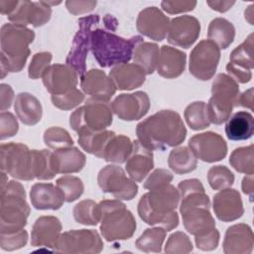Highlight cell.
I'll return each mask as SVG.
<instances>
[{"label":"cell","instance_id":"33","mask_svg":"<svg viewBox=\"0 0 254 254\" xmlns=\"http://www.w3.org/2000/svg\"><path fill=\"white\" fill-rule=\"evenodd\" d=\"M253 132L254 118L253 115L247 111H238L226 121L225 134L229 140H248L252 137Z\"/></svg>","mask_w":254,"mask_h":254},{"label":"cell","instance_id":"48","mask_svg":"<svg viewBox=\"0 0 254 254\" xmlns=\"http://www.w3.org/2000/svg\"><path fill=\"white\" fill-rule=\"evenodd\" d=\"M53 104L62 110H70L79 105L84 100V93L77 88L67 91L64 94L52 95Z\"/></svg>","mask_w":254,"mask_h":254},{"label":"cell","instance_id":"15","mask_svg":"<svg viewBox=\"0 0 254 254\" xmlns=\"http://www.w3.org/2000/svg\"><path fill=\"white\" fill-rule=\"evenodd\" d=\"M253 45V34H250L230 54L226 70L236 82L247 83L252 78Z\"/></svg>","mask_w":254,"mask_h":254},{"label":"cell","instance_id":"22","mask_svg":"<svg viewBox=\"0 0 254 254\" xmlns=\"http://www.w3.org/2000/svg\"><path fill=\"white\" fill-rule=\"evenodd\" d=\"M212 207L215 216L224 222L234 221L244 213L240 193L229 188L221 190L213 196Z\"/></svg>","mask_w":254,"mask_h":254},{"label":"cell","instance_id":"13","mask_svg":"<svg viewBox=\"0 0 254 254\" xmlns=\"http://www.w3.org/2000/svg\"><path fill=\"white\" fill-rule=\"evenodd\" d=\"M220 60V49L209 40L200 41L190 56V72L199 80L210 79Z\"/></svg>","mask_w":254,"mask_h":254},{"label":"cell","instance_id":"46","mask_svg":"<svg viewBox=\"0 0 254 254\" xmlns=\"http://www.w3.org/2000/svg\"><path fill=\"white\" fill-rule=\"evenodd\" d=\"M96 204L92 199H84L76 203L72 210L74 220L83 225H96L99 222L95 214Z\"/></svg>","mask_w":254,"mask_h":254},{"label":"cell","instance_id":"30","mask_svg":"<svg viewBox=\"0 0 254 254\" xmlns=\"http://www.w3.org/2000/svg\"><path fill=\"white\" fill-rule=\"evenodd\" d=\"M180 193V211L193 206H210V200L205 193L204 188L199 180L189 179L180 182L178 186Z\"/></svg>","mask_w":254,"mask_h":254},{"label":"cell","instance_id":"62","mask_svg":"<svg viewBox=\"0 0 254 254\" xmlns=\"http://www.w3.org/2000/svg\"><path fill=\"white\" fill-rule=\"evenodd\" d=\"M253 7L254 5L251 4L246 10H245V19L248 21L250 25H253Z\"/></svg>","mask_w":254,"mask_h":254},{"label":"cell","instance_id":"41","mask_svg":"<svg viewBox=\"0 0 254 254\" xmlns=\"http://www.w3.org/2000/svg\"><path fill=\"white\" fill-rule=\"evenodd\" d=\"M184 116L192 130H202L210 125L207 106L203 101H194L189 104L185 109Z\"/></svg>","mask_w":254,"mask_h":254},{"label":"cell","instance_id":"21","mask_svg":"<svg viewBox=\"0 0 254 254\" xmlns=\"http://www.w3.org/2000/svg\"><path fill=\"white\" fill-rule=\"evenodd\" d=\"M80 86L83 92L90 98L108 102L116 92V86L112 79L104 71L91 68L80 77Z\"/></svg>","mask_w":254,"mask_h":254},{"label":"cell","instance_id":"7","mask_svg":"<svg viewBox=\"0 0 254 254\" xmlns=\"http://www.w3.org/2000/svg\"><path fill=\"white\" fill-rule=\"evenodd\" d=\"M211 94L206 104L208 118L210 123L219 125L227 121L233 107L237 106L240 95L238 82L228 74L219 73L211 84Z\"/></svg>","mask_w":254,"mask_h":254},{"label":"cell","instance_id":"9","mask_svg":"<svg viewBox=\"0 0 254 254\" xmlns=\"http://www.w3.org/2000/svg\"><path fill=\"white\" fill-rule=\"evenodd\" d=\"M1 171L11 177L32 181L35 179L32 166V150L23 143L10 142L2 144L0 147Z\"/></svg>","mask_w":254,"mask_h":254},{"label":"cell","instance_id":"25","mask_svg":"<svg viewBox=\"0 0 254 254\" xmlns=\"http://www.w3.org/2000/svg\"><path fill=\"white\" fill-rule=\"evenodd\" d=\"M154 167L152 150L143 146L138 140L133 141V149L125 162L129 177L135 182H142Z\"/></svg>","mask_w":254,"mask_h":254},{"label":"cell","instance_id":"32","mask_svg":"<svg viewBox=\"0 0 254 254\" xmlns=\"http://www.w3.org/2000/svg\"><path fill=\"white\" fill-rule=\"evenodd\" d=\"M14 109L20 121L26 125H35L42 119V104L36 96L29 92H21L16 96Z\"/></svg>","mask_w":254,"mask_h":254},{"label":"cell","instance_id":"2","mask_svg":"<svg viewBox=\"0 0 254 254\" xmlns=\"http://www.w3.org/2000/svg\"><path fill=\"white\" fill-rule=\"evenodd\" d=\"M179 201V190L169 184L143 194L138 202V214L147 224L159 225L171 231L179 225L176 212Z\"/></svg>","mask_w":254,"mask_h":254},{"label":"cell","instance_id":"39","mask_svg":"<svg viewBox=\"0 0 254 254\" xmlns=\"http://www.w3.org/2000/svg\"><path fill=\"white\" fill-rule=\"evenodd\" d=\"M32 166L35 179L52 180L58 175L54 166L53 152L49 150H32Z\"/></svg>","mask_w":254,"mask_h":254},{"label":"cell","instance_id":"29","mask_svg":"<svg viewBox=\"0 0 254 254\" xmlns=\"http://www.w3.org/2000/svg\"><path fill=\"white\" fill-rule=\"evenodd\" d=\"M180 212L186 230L194 236L204 234L215 228V220L209 211V207L193 206Z\"/></svg>","mask_w":254,"mask_h":254},{"label":"cell","instance_id":"40","mask_svg":"<svg viewBox=\"0 0 254 254\" xmlns=\"http://www.w3.org/2000/svg\"><path fill=\"white\" fill-rule=\"evenodd\" d=\"M167 230L163 227H154L146 229L136 240V247L145 253H159L162 251V245L166 238Z\"/></svg>","mask_w":254,"mask_h":254},{"label":"cell","instance_id":"16","mask_svg":"<svg viewBox=\"0 0 254 254\" xmlns=\"http://www.w3.org/2000/svg\"><path fill=\"white\" fill-rule=\"evenodd\" d=\"M112 111L122 120L134 121L145 116L150 109V99L146 92L122 93L111 102Z\"/></svg>","mask_w":254,"mask_h":254},{"label":"cell","instance_id":"58","mask_svg":"<svg viewBox=\"0 0 254 254\" xmlns=\"http://www.w3.org/2000/svg\"><path fill=\"white\" fill-rule=\"evenodd\" d=\"M238 105L249 108L250 110H253V88L252 87L239 95L237 106Z\"/></svg>","mask_w":254,"mask_h":254},{"label":"cell","instance_id":"37","mask_svg":"<svg viewBox=\"0 0 254 254\" xmlns=\"http://www.w3.org/2000/svg\"><path fill=\"white\" fill-rule=\"evenodd\" d=\"M114 135L115 132L105 129L98 132H86L78 134L77 140L79 146L85 152L100 158L107 143Z\"/></svg>","mask_w":254,"mask_h":254},{"label":"cell","instance_id":"38","mask_svg":"<svg viewBox=\"0 0 254 254\" xmlns=\"http://www.w3.org/2000/svg\"><path fill=\"white\" fill-rule=\"evenodd\" d=\"M168 164L176 174L184 175L195 170L197 159L189 147L181 146L171 151Z\"/></svg>","mask_w":254,"mask_h":254},{"label":"cell","instance_id":"14","mask_svg":"<svg viewBox=\"0 0 254 254\" xmlns=\"http://www.w3.org/2000/svg\"><path fill=\"white\" fill-rule=\"evenodd\" d=\"M189 148L195 156L206 163L222 160L227 154V144L221 135L215 132H203L189 140Z\"/></svg>","mask_w":254,"mask_h":254},{"label":"cell","instance_id":"36","mask_svg":"<svg viewBox=\"0 0 254 254\" xmlns=\"http://www.w3.org/2000/svg\"><path fill=\"white\" fill-rule=\"evenodd\" d=\"M160 49L157 44L151 42H142L134 50V64L140 65L146 74H152L158 64Z\"/></svg>","mask_w":254,"mask_h":254},{"label":"cell","instance_id":"54","mask_svg":"<svg viewBox=\"0 0 254 254\" xmlns=\"http://www.w3.org/2000/svg\"><path fill=\"white\" fill-rule=\"evenodd\" d=\"M161 6L163 10L169 14H180L184 12L192 11L196 6V1L180 0V1H162Z\"/></svg>","mask_w":254,"mask_h":254},{"label":"cell","instance_id":"61","mask_svg":"<svg viewBox=\"0 0 254 254\" xmlns=\"http://www.w3.org/2000/svg\"><path fill=\"white\" fill-rule=\"evenodd\" d=\"M104 23H105V26L108 28V30L115 31L116 28H117V20L111 15H106L105 16Z\"/></svg>","mask_w":254,"mask_h":254},{"label":"cell","instance_id":"43","mask_svg":"<svg viewBox=\"0 0 254 254\" xmlns=\"http://www.w3.org/2000/svg\"><path fill=\"white\" fill-rule=\"evenodd\" d=\"M57 187L62 190L64 200L66 202H71L76 200L81 196L84 190V186L82 181L74 176H64L57 180Z\"/></svg>","mask_w":254,"mask_h":254},{"label":"cell","instance_id":"49","mask_svg":"<svg viewBox=\"0 0 254 254\" xmlns=\"http://www.w3.org/2000/svg\"><path fill=\"white\" fill-rule=\"evenodd\" d=\"M28 241V232L23 228L17 231L0 233V247L5 251H13L24 247Z\"/></svg>","mask_w":254,"mask_h":254},{"label":"cell","instance_id":"60","mask_svg":"<svg viewBox=\"0 0 254 254\" xmlns=\"http://www.w3.org/2000/svg\"><path fill=\"white\" fill-rule=\"evenodd\" d=\"M17 0H0V13L2 15H10L17 7Z\"/></svg>","mask_w":254,"mask_h":254},{"label":"cell","instance_id":"26","mask_svg":"<svg viewBox=\"0 0 254 254\" xmlns=\"http://www.w3.org/2000/svg\"><path fill=\"white\" fill-rule=\"evenodd\" d=\"M32 205L40 210H57L64 204V196L57 185L47 183H37L30 190Z\"/></svg>","mask_w":254,"mask_h":254},{"label":"cell","instance_id":"53","mask_svg":"<svg viewBox=\"0 0 254 254\" xmlns=\"http://www.w3.org/2000/svg\"><path fill=\"white\" fill-rule=\"evenodd\" d=\"M219 231L216 228H213L212 230L195 236L194 241H195V245L198 249L202 250V251H210L215 249L218 246V242H219Z\"/></svg>","mask_w":254,"mask_h":254},{"label":"cell","instance_id":"10","mask_svg":"<svg viewBox=\"0 0 254 254\" xmlns=\"http://www.w3.org/2000/svg\"><path fill=\"white\" fill-rule=\"evenodd\" d=\"M99 22L98 15H89L79 18L78 20V31L76 32L70 51L66 57L65 63L71 66L78 74L82 77L86 70V57L90 49L92 28Z\"/></svg>","mask_w":254,"mask_h":254},{"label":"cell","instance_id":"45","mask_svg":"<svg viewBox=\"0 0 254 254\" xmlns=\"http://www.w3.org/2000/svg\"><path fill=\"white\" fill-rule=\"evenodd\" d=\"M45 144L53 150H60L64 148L72 147L73 140L69 133L61 127H51L44 133Z\"/></svg>","mask_w":254,"mask_h":254},{"label":"cell","instance_id":"42","mask_svg":"<svg viewBox=\"0 0 254 254\" xmlns=\"http://www.w3.org/2000/svg\"><path fill=\"white\" fill-rule=\"evenodd\" d=\"M229 163L231 167L239 173L253 175L254 173V146L251 144L247 147L235 149L230 157Z\"/></svg>","mask_w":254,"mask_h":254},{"label":"cell","instance_id":"52","mask_svg":"<svg viewBox=\"0 0 254 254\" xmlns=\"http://www.w3.org/2000/svg\"><path fill=\"white\" fill-rule=\"evenodd\" d=\"M18 130L19 124L16 117L10 112L2 111L0 114V139L12 137L16 135Z\"/></svg>","mask_w":254,"mask_h":254},{"label":"cell","instance_id":"47","mask_svg":"<svg viewBox=\"0 0 254 254\" xmlns=\"http://www.w3.org/2000/svg\"><path fill=\"white\" fill-rule=\"evenodd\" d=\"M191 251V241L189 236L182 231L171 234L165 245V252L168 254H186Z\"/></svg>","mask_w":254,"mask_h":254},{"label":"cell","instance_id":"59","mask_svg":"<svg viewBox=\"0 0 254 254\" xmlns=\"http://www.w3.org/2000/svg\"><path fill=\"white\" fill-rule=\"evenodd\" d=\"M254 181H253V175H246L242 180V190L245 194L249 195L250 200H252L253 197V190H254Z\"/></svg>","mask_w":254,"mask_h":254},{"label":"cell","instance_id":"12","mask_svg":"<svg viewBox=\"0 0 254 254\" xmlns=\"http://www.w3.org/2000/svg\"><path fill=\"white\" fill-rule=\"evenodd\" d=\"M97 183L103 192L111 193L116 199L131 200L138 192V186L125 171L115 165H108L101 169L97 176Z\"/></svg>","mask_w":254,"mask_h":254},{"label":"cell","instance_id":"18","mask_svg":"<svg viewBox=\"0 0 254 254\" xmlns=\"http://www.w3.org/2000/svg\"><path fill=\"white\" fill-rule=\"evenodd\" d=\"M42 78L46 89L52 95H59L76 88L78 74L67 64H55L46 69Z\"/></svg>","mask_w":254,"mask_h":254},{"label":"cell","instance_id":"11","mask_svg":"<svg viewBox=\"0 0 254 254\" xmlns=\"http://www.w3.org/2000/svg\"><path fill=\"white\" fill-rule=\"evenodd\" d=\"M103 249L100 235L94 229H74L62 233L54 247L59 253H99Z\"/></svg>","mask_w":254,"mask_h":254},{"label":"cell","instance_id":"17","mask_svg":"<svg viewBox=\"0 0 254 254\" xmlns=\"http://www.w3.org/2000/svg\"><path fill=\"white\" fill-rule=\"evenodd\" d=\"M199 33L200 24L195 17L179 16L170 21L167 40L173 46L189 49L197 40Z\"/></svg>","mask_w":254,"mask_h":254},{"label":"cell","instance_id":"27","mask_svg":"<svg viewBox=\"0 0 254 254\" xmlns=\"http://www.w3.org/2000/svg\"><path fill=\"white\" fill-rule=\"evenodd\" d=\"M146 75L140 65L127 63L115 65L109 71V77L119 90H132L140 87L145 82Z\"/></svg>","mask_w":254,"mask_h":254},{"label":"cell","instance_id":"28","mask_svg":"<svg viewBox=\"0 0 254 254\" xmlns=\"http://www.w3.org/2000/svg\"><path fill=\"white\" fill-rule=\"evenodd\" d=\"M187 55L176 48L164 45L160 49L157 72L165 78L180 76L186 67Z\"/></svg>","mask_w":254,"mask_h":254},{"label":"cell","instance_id":"5","mask_svg":"<svg viewBox=\"0 0 254 254\" xmlns=\"http://www.w3.org/2000/svg\"><path fill=\"white\" fill-rule=\"evenodd\" d=\"M95 214L100 222V232L106 241L126 240L136 230V220L132 212L120 199H105L95 206Z\"/></svg>","mask_w":254,"mask_h":254},{"label":"cell","instance_id":"50","mask_svg":"<svg viewBox=\"0 0 254 254\" xmlns=\"http://www.w3.org/2000/svg\"><path fill=\"white\" fill-rule=\"evenodd\" d=\"M53 56L50 52H41L33 56L28 68V75L32 79H37L43 76L46 69L51 65Z\"/></svg>","mask_w":254,"mask_h":254},{"label":"cell","instance_id":"6","mask_svg":"<svg viewBox=\"0 0 254 254\" xmlns=\"http://www.w3.org/2000/svg\"><path fill=\"white\" fill-rule=\"evenodd\" d=\"M29 214L30 206L23 186L16 181L8 182L0 195V233L23 229Z\"/></svg>","mask_w":254,"mask_h":254},{"label":"cell","instance_id":"1","mask_svg":"<svg viewBox=\"0 0 254 254\" xmlns=\"http://www.w3.org/2000/svg\"><path fill=\"white\" fill-rule=\"evenodd\" d=\"M136 135L137 140L146 148L164 151L182 144L187 129L178 112L161 110L138 123Z\"/></svg>","mask_w":254,"mask_h":254},{"label":"cell","instance_id":"56","mask_svg":"<svg viewBox=\"0 0 254 254\" xmlns=\"http://www.w3.org/2000/svg\"><path fill=\"white\" fill-rule=\"evenodd\" d=\"M0 98H1V103H0L1 111H5L6 109H9L14 98V91L9 84L2 83L0 85Z\"/></svg>","mask_w":254,"mask_h":254},{"label":"cell","instance_id":"19","mask_svg":"<svg viewBox=\"0 0 254 254\" xmlns=\"http://www.w3.org/2000/svg\"><path fill=\"white\" fill-rule=\"evenodd\" d=\"M51 16L52 9L46 1H19L8 19L13 24L40 27L45 25L51 19Z\"/></svg>","mask_w":254,"mask_h":254},{"label":"cell","instance_id":"8","mask_svg":"<svg viewBox=\"0 0 254 254\" xmlns=\"http://www.w3.org/2000/svg\"><path fill=\"white\" fill-rule=\"evenodd\" d=\"M112 112L108 102L88 98L70 114L69 125L77 134L102 131L111 125Z\"/></svg>","mask_w":254,"mask_h":254},{"label":"cell","instance_id":"3","mask_svg":"<svg viewBox=\"0 0 254 254\" xmlns=\"http://www.w3.org/2000/svg\"><path fill=\"white\" fill-rule=\"evenodd\" d=\"M34 39V31L26 26L8 23L1 27V78L8 72L23 69L31 53L29 45Z\"/></svg>","mask_w":254,"mask_h":254},{"label":"cell","instance_id":"51","mask_svg":"<svg viewBox=\"0 0 254 254\" xmlns=\"http://www.w3.org/2000/svg\"><path fill=\"white\" fill-rule=\"evenodd\" d=\"M173 181V174L166 169L155 170L145 181L144 188L151 190L166 185L171 184Z\"/></svg>","mask_w":254,"mask_h":254},{"label":"cell","instance_id":"57","mask_svg":"<svg viewBox=\"0 0 254 254\" xmlns=\"http://www.w3.org/2000/svg\"><path fill=\"white\" fill-rule=\"evenodd\" d=\"M206 3L212 10H215L220 13L228 11L235 4L234 1H225V0H212V1H207Z\"/></svg>","mask_w":254,"mask_h":254},{"label":"cell","instance_id":"34","mask_svg":"<svg viewBox=\"0 0 254 254\" xmlns=\"http://www.w3.org/2000/svg\"><path fill=\"white\" fill-rule=\"evenodd\" d=\"M132 149L133 142L129 137L123 134L117 135L115 133L107 143L100 158L104 159L106 162L122 164L126 162L132 152Z\"/></svg>","mask_w":254,"mask_h":254},{"label":"cell","instance_id":"4","mask_svg":"<svg viewBox=\"0 0 254 254\" xmlns=\"http://www.w3.org/2000/svg\"><path fill=\"white\" fill-rule=\"evenodd\" d=\"M141 36L125 39L107 30L96 28L91 34L90 50L100 66L110 67L128 63L133 58L135 48L144 42Z\"/></svg>","mask_w":254,"mask_h":254},{"label":"cell","instance_id":"55","mask_svg":"<svg viewBox=\"0 0 254 254\" xmlns=\"http://www.w3.org/2000/svg\"><path fill=\"white\" fill-rule=\"evenodd\" d=\"M96 4H97L96 1H81V0L65 1L66 9L72 15H81L84 13H88L95 8Z\"/></svg>","mask_w":254,"mask_h":254},{"label":"cell","instance_id":"44","mask_svg":"<svg viewBox=\"0 0 254 254\" xmlns=\"http://www.w3.org/2000/svg\"><path fill=\"white\" fill-rule=\"evenodd\" d=\"M207 181L212 190H220L230 188L233 185L234 175L225 166H213L208 170Z\"/></svg>","mask_w":254,"mask_h":254},{"label":"cell","instance_id":"35","mask_svg":"<svg viewBox=\"0 0 254 254\" xmlns=\"http://www.w3.org/2000/svg\"><path fill=\"white\" fill-rule=\"evenodd\" d=\"M208 40L213 42L219 49H227L235 38V28L231 22L224 18L213 19L207 30Z\"/></svg>","mask_w":254,"mask_h":254},{"label":"cell","instance_id":"23","mask_svg":"<svg viewBox=\"0 0 254 254\" xmlns=\"http://www.w3.org/2000/svg\"><path fill=\"white\" fill-rule=\"evenodd\" d=\"M62 223L56 216L45 215L39 217L32 228L31 245L34 247H55L62 234Z\"/></svg>","mask_w":254,"mask_h":254},{"label":"cell","instance_id":"20","mask_svg":"<svg viewBox=\"0 0 254 254\" xmlns=\"http://www.w3.org/2000/svg\"><path fill=\"white\" fill-rule=\"evenodd\" d=\"M170 19L157 7L151 6L143 9L136 20L139 33L154 41H163L169 31Z\"/></svg>","mask_w":254,"mask_h":254},{"label":"cell","instance_id":"24","mask_svg":"<svg viewBox=\"0 0 254 254\" xmlns=\"http://www.w3.org/2000/svg\"><path fill=\"white\" fill-rule=\"evenodd\" d=\"M225 254H249L254 246V234L245 223L234 224L227 228L223 240Z\"/></svg>","mask_w":254,"mask_h":254},{"label":"cell","instance_id":"31","mask_svg":"<svg viewBox=\"0 0 254 254\" xmlns=\"http://www.w3.org/2000/svg\"><path fill=\"white\" fill-rule=\"evenodd\" d=\"M54 166L57 174H72L80 172L85 166V155L76 147H68L53 152Z\"/></svg>","mask_w":254,"mask_h":254}]
</instances>
